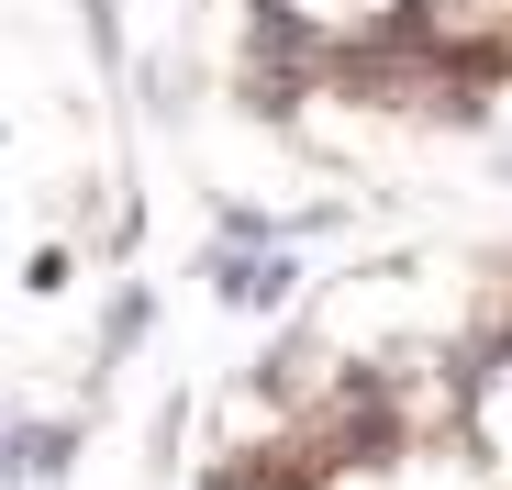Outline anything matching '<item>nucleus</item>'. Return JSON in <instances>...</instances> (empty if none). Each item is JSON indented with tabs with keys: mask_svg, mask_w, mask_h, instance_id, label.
<instances>
[{
	"mask_svg": "<svg viewBox=\"0 0 512 490\" xmlns=\"http://www.w3.org/2000/svg\"><path fill=\"white\" fill-rule=\"evenodd\" d=\"M190 279H201V301H212V312H245V323H290V312H301V290H312V268L290 257V245H212V234H201Z\"/></svg>",
	"mask_w": 512,
	"mask_h": 490,
	"instance_id": "1",
	"label": "nucleus"
},
{
	"mask_svg": "<svg viewBox=\"0 0 512 490\" xmlns=\"http://www.w3.org/2000/svg\"><path fill=\"white\" fill-rule=\"evenodd\" d=\"M156 346V279H112V301H101V323H90V368H78V413L101 424V401L123 390V368Z\"/></svg>",
	"mask_w": 512,
	"mask_h": 490,
	"instance_id": "2",
	"label": "nucleus"
},
{
	"mask_svg": "<svg viewBox=\"0 0 512 490\" xmlns=\"http://www.w3.org/2000/svg\"><path fill=\"white\" fill-rule=\"evenodd\" d=\"M90 457V413H0V490H67Z\"/></svg>",
	"mask_w": 512,
	"mask_h": 490,
	"instance_id": "3",
	"label": "nucleus"
},
{
	"mask_svg": "<svg viewBox=\"0 0 512 490\" xmlns=\"http://www.w3.org/2000/svg\"><path fill=\"white\" fill-rule=\"evenodd\" d=\"M123 12H134V0H78V45H90L101 90H123V78H134V34H123Z\"/></svg>",
	"mask_w": 512,
	"mask_h": 490,
	"instance_id": "4",
	"label": "nucleus"
},
{
	"mask_svg": "<svg viewBox=\"0 0 512 490\" xmlns=\"http://www.w3.org/2000/svg\"><path fill=\"white\" fill-rule=\"evenodd\" d=\"M67 279H78V245H67V234H45L34 257H23V301H67Z\"/></svg>",
	"mask_w": 512,
	"mask_h": 490,
	"instance_id": "5",
	"label": "nucleus"
}]
</instances>
